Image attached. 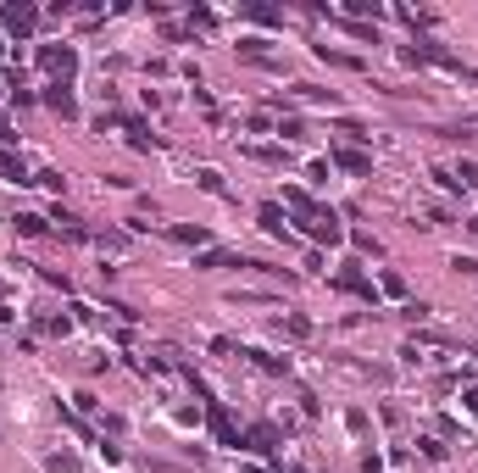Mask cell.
Wrapping results in <instances>:
<instances>
[{
  "label": "cell",
  "instance_id": "6da1fadb",
  "mask_svg": "<svg viewBox=\"0 0 478 473\" xmlns=\"http://www.w3.org/2000/svg\"><path fill=\"white\" fill-rule=\"evenodd\" d=\"M39 62H45L56 78H73V67H78V56H73L67 45H45V51H39Z\"/></svg>",
  "mask_w": 478,
  "mask_h": 473
},
{
  "label": "cell",
  "instance_id": "7a4b0ae2",
  "mask_svg": "<svg viewBox=\"0 0 478 473\" xmlns=\"http://www.w3.org/2000/svg\"><path fill=\"white\" fill-rule=\"evenodd\" d=\"M0 23H6L12 34H28V28L39 23V12H34V6H0Z\"/></svg>",
  "mask_w": 478,
  "mask_h": 473
},
{
  "label": "cell",
  "instance_id": "3957f363",
  "mask_svg": "<svg viewBox=\"0 0 478 473\" xmlns=\"http://www.w3.org/2000/svg\"><path fill=\"white\" fill-rule=\"evenodd\" d=\"M211 429H217V440H222V445H233V423H228V412H222L217 401H211Z\"/></svg>",
  "mask_w": 478,
  "mask_h": 473
},
{
  "label": "cell",
  "instance_id": "277c9868",
  "mask_svg": "<svg viewBox=\"0 0 478 473\" xmlns=\"http://www.w3.org/2000/svg\"><path fill=\"white\" fill-rule=\"evenodd\" d=\"M0 173H6V178H17V184H34V178L23 173V162H17V156H0Z\"/></svg>",
  "mask_w": 478,
  "mask_h": 473
},
{
  "label": "cell",
  "instance_id": "5b68a950",
  "mask_svg": "<svg viewBox=\"0 0 478 473\" xmlns=\"http://www.w3.org/2000/svg\"><path fill=\"white\" fill-rule=\"evenodd\" d=\"M339 167H351V173H367V167H373V162H367V156H362V150H339Z\"/></svg>",
  "mask_w": 478,
  "mask_h": 473
},
{
  "label": "cell",
  "instance_id": "8992f818",
  "mask_svg": "<svg viewBox=\"0 0 478 473\" xmlns=\"http://www.w3.org/2000/svg\"><path fill=\"white\" fill-rule=\"evenodd\" d=\"M262 228H273V234H284V212H278V206H262Z\"/></svg>",
  "mask_w": 478,
  "mask_h": 473
},
{
  "label": "cell",
  "instance_id": "52a82bcc",
  "mask_svg": "<svg viewBox=\"0 0 478 473\" xmlns=\"http://www.w3.org/2000/svg\"><path fill=\"white\" fill-rule=\"evenodd\" d=\"M17 228H23V234H45V217H34V212H23V217H17Z\"/></svg>",
  "mask_w": 478,
  "mask_h": 473
},
{
  "label": "cell",
  "instance_id": "ba28073f",
  "mask_svg": "<svg viewBox=\"0 0 478 473\" xmlns=\"http://www.w3.org/2000/svg\"><path fill=\"white\" fill-rule=\"evenodd\" d=\"M456 184H478V162H461V178Z\"/></svg>",
  "mask_w": 478,
  "mask_h": 473
},
{
  "label": "cell",
  "instance_id": "9c48e42d",
  "mask_svg": "<svg viewBox=\"0 0 478 473\" xmlns=\"http://www.w3.org/2000/svg\"><path fill=\"white\" fill-rule=\"evenodd\" d=\"M467 406H472V412H478V390H472V395H467Z\"/></svg>",
  "mask_w": 478,
  "mask_h": 473
},
{
  "label": "cell",
  "instance_id": "30bf717a",
  "mask_svg": "<svg viewBox=\"0 0 478 473\" xmlns=\"http://www.w3.org/2000/svg\"><path fill=\"white\" fill-rule=\"evenodd\" d=\"M0 139H12V134H6V123H0Z\"/></svg>",
  "mask_w": 478,
  "mask_h": 473
}]
</instances>
